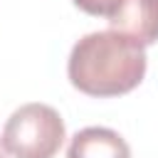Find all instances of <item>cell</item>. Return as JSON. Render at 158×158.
I'll return each mask as SVG.
<instances>
[{
    "label": "cell",
    "instance_id": "5b68a950",
    "mask_svg": "<svg viewBox=\"0 0 158 158\" xmlns=\"http://www.w3.org/2000/svg\"><path fill=\"white\" fill-rule=\"evenodd\" d=\"M81 12L94 15V17H111L116 12V7L123 0H72Z\"/></svg>",
    "mask_w": 158,
    "mask_h": 158
},
{
    "label": "cell",
    "instance_id": "8992f818",
    "mask_svg": "<svg viewBox=\"0 0 158 158\" xmlns=\"http://www.w3.org/2000/svg\"><path fill=\"white\" fill-rule=\"evenodd\" d=\"M0 158H5V148H2V141H0Z\"/></svg>",
    "mask_w": 158,
    "mask_h": 158
},
{
    "label": "cell",
    "instance_id": "3957f363",
    "mask_svg": "<svg viewBox=\"0 0 158 158\" xmlns=\"http://www.w3.org/2000/svg\"><path fill=\"white\" fill-rule=\"evenodd\" d=\"M109 20V27L128 35L143 47L158 42V0H123Z\"/></svg>",
    "mask_w": 158,
    "mask_h": 158
},
{
    "label": "cell",
    "instance_id": "6da1fadb",
    "mask_svg": "<svg viewBox=\"0 0 158 158\" xmlns=\"http://www.w3.org/2000/svg\"><path fill=\"white\" fill-rule=\"evenodd\" d=\"M146 47L116 30L84 35L69 52L67 74L77 91L96 99L123 96L146 77Z\"/></svg>",
    "mask_w": 158,
    "mask_h": 158
},
{
    "label": "cell",
    "instance_id": "7a4b0ae2",
    "mask_svg": "<svg viewBox=\"0 0 158 158\" xmlns=\"http://www.w3.org/2000/svg\"><path fill=\"white\" fill-rule=\"evenodd\" d=\"M64 136L67 128L59 111L49 104L32 101L10 114L0 141L10 158H54Z\"/></svg>",
    "mask_w": 158,
    "mask_h": 158
},
{
    "label": "cell",
    "instance_id": "277c9868",
    "mask_svg": "<svg viewBox=\"0 0 158 158\" xmlns=\"http://www.w3.org/2000/svg\"><path fill=\"white\" fill-rule=\"evenodd\" d=\"M67 158H131V148L118 131L86 126L72 136Z\"/></svg>",
    "mask_w": 158,
    "mask_h": 158
}]
</instances>
